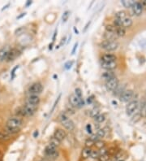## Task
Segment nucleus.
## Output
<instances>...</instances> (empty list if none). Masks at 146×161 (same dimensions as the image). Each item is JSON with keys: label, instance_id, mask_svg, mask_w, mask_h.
Masks as SVG:
<instances>
[{"label": "nucleus", "instance_id": "obj_42", "mask_svg": "<svg viewBox=\"0 0 146 161\" xmlns=\"http://www.w3.org/2000/svg\"><path fill=\"white\" fill-rule=\"evenodd\" d=\"M19 67H20L19 65H16V67H15L14 68H13V69H12V72H11V77H12V79H13L14 77H15V76H16V71L17 70L18 68H19Z\"/></svg>", "mask_w": 146, "mask_h": 161}, {"label": "nucleus", "instance_id": "obj_48", "mask_svg": "<svg viewBox=\"0 0 146 161\" xmlns=\"http://www.w3.org/2000/svg\"><path fill=\"white\" fill-rule=\"evenodd\" d=\"M56 34H57V30H55V33H54V36H53V43H54V42L55 41Z\"/></svg>", "mask_w": 146, "mask_h": 161}, {"label": "nucleus", "instance_id": "obj_41", "mask_svg": "<svg viewBox=\"0 0 146 161\" xmlns=\"http://www.w3.org/2000/svg\"><path fill=\"white\" fill-rule=\"evenodd\" d=\"M94 101V96L93 95H90V96H89L86 99V102H87L88 104H92L93 102Z\"/></svg>", "mask_w": 146, "mask_h": 161}, {"label": "nucleus", "instance_id": "obj_30", "mask_svg": "<svg viewBox=\"0 0 146 161\" xmlns=\"http://www.w3.org/2000/svg\"><path fill=\"white\" fill-rule=\"evenodd\" d=\"M96 135L98 136L99 138V139H101V138H102L105 137V135H106V132H105V130H102V129H99L97 131V133H96Z\"/></svg>", "mask_w": 146, "mask_h": 161}, {"label": "nucleus", "instance_id": "obj_25", "mask_svg": "<svg viewBox=\"0 0 146 161\" xmlns=\"http://www.w3.org/2000/svg\"><path fill=\"white\" fill-rule=\"evenodd\" d=\"M126 33V30L123 27H119L116 28V30H115V34L118 36V38L119 37H123Z\"/></svg>", "mask_w": 146, "mask_h": 161}, {"label": "nucleus", "instance_id": "obj_13", "mask_svg": "<svg viewBox=\"0 0 146 161\" xmlns=\"http://www.w3.org/2000/svg\"><path fill=\"white\" fill-rule=\"evenodd\" d=\"M67 136V134L65 131H63V130H61V129H58V130H55V134H54V138H56L58 141H59L60 142L62 141H63L65 138Z\"/></svg>", "mask_w": 146, "mask_h": 161}, {"label": "nucleus", "instance_id": "obj_24", "mask_svg": "<svg viewBox=\"0 0 146 161\" xmlns=\"http://www.w3.org/2000/svg\"><path fill=\"white\" fill-rule=\"evenodd\" d=\"M124 91H125V86H122L118 85V86H117V88H116L113 92H114V94H115V95H118V96H120Z\"/></svg>", "mask_w": 146, "mask_h": 161}, {"label": "nucleus", "instance_id": "obj_49", "mask_svg": "<svg viewBox=\"0 0 146 161\" xmlns=\"http://www.w3.org/2000/svg\"><path fill=\"white\" fill-rule=\"evenodd\" d=\"M25 15H26V13H25V12H24V13H22V14H21L20 16H17V19H20L21 17H23V16H25Z\"/></svg>", "mask_w": 146, "mask_h": 161}, {"label": "nucleus", "instance_id": "obj_28", "mask_svg": "<svg viewBox=\"0 0 146 161\" xmlns=\"http://www.w3.org/2000/svg\"><path fill=\"white\" fill-rule=\"evenodd\" d=\"M69 16H70V12L66 11V12H63V14L62 15V21H63V23L67 22L68 18H69Z\"/></svg>", "mask_w": 146, "mask_h": 161}, {"label": "nucleus", "instance_id": "obj_3", "mask_svg": "<svg viewBox=\"0 0 146 161\" xmlns=\"http://www.w3.org/2000/svg\"><path fill=\"white\" fill-rule=\"evenodd\" d=\"M37 109V106L27 103L19 110V114L21 116H33Z\"/></svg>", "mask_w": 146, "mask_h": 161}, {"label": "nucleus", "instance_id": "obj_19", "mask_svg": "<svg viewBox=\"0 0 146 161\" xmlns=\"http://www.w3.org/2000/svg\"><path fill=\"white\" fill-rule=\"evenodd\" d=\"M10 50H11V49L8 47H3V49H1V50H0V61L7 60L8 53H9Z\"/></svg>", "mask_w": 146, "mask_h": 161}, {"label": "nucleus", "instance_id": "obj_7", "mask_svg": "<svg viewBox=\"0 0 146 161\" xmlns=\"http://www.w3.org/2000/svg\"><path fill=\"white\" fill-rule=\"evenodd\" d=\"M139 105H140V103L137 100H132V101L128 102V104L126 107L127 114L128 116H131V115L136 113V112L138 110Z\"/></svg>", "mask_w": 146, "mask_h": 161}, {"label": "nucleus", "instance_id": "obj_5", "mask_svg": "<svg viewBox=\"0 0 146 161\" xmlns=\"http://www.w3.org/2000/svg\"><path fill=\"white\" fill-rule=\"evenodd\" d=\"M100 47L105 51H114L117 50L118 47V43L115 41V42H110V41H103L102 43L100 44Z\"/></svg>", "mask_w": 146, "mask_h": 161}, {"label": "nucleus", "instance_id": "obj_1", "mask_svg": "<svg viewBox=\"0 0 146 161\" xmlns=\"http://www.w3.org/2000/svg\"><path fill=\"white\" fill-rule=\"evenodd\" d=\"M22 125L23 121L20 117H12L8 120L6 124V129L8 133L14 134L20 131Z\"/></svg>", "mask_w": 146, "mask_h": 161}, {"label": "nucleus", "instance_id": "obj_45", "mask_svg": "<svg viewBox=\"0 0 146 161\" xmlns=\"http://www.w3.org/2000/svg\"><path fill=\"white\" fill-rule=\"evenodd\" d=\"M77 47H78V43H75L74 47H73V49H72V51H71V55H74V54H75V51H76V49H77Z\"/></svg>", "mask_w": 146, "mask_h": 161}, {"label": "nucleus", "instance_id": "obj_2", "mask_svg": "<svg viewBox=\"0 0 146 161\" xmlns=\"http://www.w3.org/2000/svg\"><path fill=\"white\" fill-rule=\"evenodd\" d=\"M59 121L61 125L68 131H72L75 129V124L65 113H62L59 116Z\"/></svg>", "mask_w": 146, "mask_h": 161}, {"label": "nucleus", "instance_id": "obj_51", "mask_svg": "<svg viewBox=\"0 0 146 161\" xmlns=\"http://www.w3.org/2000/svg\"><path fill=\"white\" fill-rule=\"evenodd\" d=\"M30 4H32V1H28V2H27V3H26V7H28V5H30Z\"/></svg>", "mask_w": 146, "mask_h": 161}, {"label": "nucleus", "instance_id": "obj_11", "mask_svg": "<svg viewBox=\"0 0 146 161\" xmlns=\"http://www.w3.org/2000/svg\"><path fill=\"white\" fill-rule=\"evenodd\" d=\"M131 12L133 13V15L136 16H140L142 14L143 12V6L140 2H135V3L133 4V6L131 7Z\"/></svg>", "mask_w": 146, "mask_h": 161}, {"label": "nucleus", "instance_id": "obj_32", "mask_svg": "<svg viewBox=\"0 0 146 161\" xmlns=\"http://www.w3.org/2000/svg\"><path fill=\"white\" fill-rule=\"evenodd\" d=\"M99 156H100V154H99V151H96V150H94V151H93L92 150V152H91V155L90 157L92 158V159H94V160H98L99 158Z\"/></svg>", "mask_w": 146, "mask_h": 161}, {"label": "nucleus", "instance_id": "obj_12", "mask_svg": "<svg viewBox=\"0 0 146 161\" xmlns=\"http://www.w3.org/2000/svg\"><path fill=\"white\" fill-rule=\"evenodd\" d=\"M101 66L107 71H113L117 67L116 62H103L101 61Z\"/></svg>", "mask_w": 146, "mask_h": 161}, {"label": "nucleus", "instance_id": "obj_22", "mask_svg": "<svg viewBox=\"0 0 146 161\" xmlns=\"http://www.w3.org/2000/svg\"><path fill=\"white\" fill-rule=\"evenodd\" d=\"M91 152H92V149L91 148H88V147H85L82 150V152H81V156L83 159H88V158L90 157Z\"/></svg>", "mask_w": 146, "mask_h": 161}, {"label": "nucleus", "instance_id": "obj_29", "mask_svg": "<svg viewBox=\"0 0 146 161\" xmlns=\"http://www.w3.org/2000/svg\"><path fill=\"white\" fill-rule=\"evenodd\" d=\"M98 160V161H108L110 160V155H109V152L105 154V155H100Z\"/></svg>", "mask_w": 146, "mask_h": 161}, {"label": "nucleus", "instance_id": "obj_35", "mask_svg": "<svg viewBox=\"0 0 146 161\" xmlns=\"http://www.w3.org/2000/svg\"><path fill=\"white\" fill-rule=\"evenodd\" d=\"M99 149H102L103 147H105V142L102 141H101V140H98V141H95V144H94Z\"/></svg>", "mask_w": 146, "mask_h": 161}, {"label": "nucleus", "instance_id": "obj_10", "mask_svg": "<svg viewBox=\"0 0 146 161\" xmlns=\"http://www.w3.org/2000/svg\"><path fill=\"white\" fill-rule=\"evenodd\" d=\"M118 85H119V82H118V80L117 79V77L111 79V80L106 82V88L108 91H112L113 92L117 88Z\"/></svg>", "mask_w": 146, "mask_h": 161}, {"label": "nucleus", "instance_id": "obj_36", "mask_svg": "<svg viewBox=\"0 0 146 161\" xmlns=\"http://www.w3.org/2000/svg\"><path fill=\"white\" fill-rule=\"evenodd\" d=\"M73 63H74V62H73L72 60H71V61H70V60L67 61V62H66V63H64V68H65L66 70H69V69L72 67Z\"/></svg>", "mask_w": 146, "mask_h": 161}, {"label": "nucleus", "instance_id": "obj_15", "mask_svg": "<svg viewBox=\"0 0 146 161\" xmlns=\"http://www.w3.org/2000/svg\"><path fill=\"white\" fill-rule=\"evenodd\" d=\"M117 57L113 54H105L102 56L101 61L103 62H116Z\"/></svg>", "mask_w": 146, "mask_h": 161}, {"label": "nucleus", "instance_id": "obj_20", "mask_svg": "<svg viewBox=\"0 0 146 161\" xmlns=\"http://www.w3.org/2000/svg\"><path fill=\"white\" fill-rule=\"evenodd\" d=\"M140 107V111L139 113L140 114L141 117H146V101L144 100L140 102V104L139 105Z\"/></svg>", "mask_w": 146, "mask_h": 161}, {"label": "nucleus", "instance_id": "obj_17", "mask_svg": "<svg viewBox=\"0 0 146 161\" xmlns=\"http://www.w3.org/2000/svg\"><path fill=\"white\" fill-rule=\"evenodd\" d=\"M19 55V51H17L16 49H11L9 53H8V58H7V61L8 62H11V61H13L15 60L16 57Z\"/></svg>", "mask_w": 146, "mask_h": 161}, {"label": "nucleus", "instance_id": "obj_34", "mask_svg": "<svg viewBox=\"0 0 146 161\" xmlns=\"http://www.w3.org/2000/svg\"><path fill=\"white\" fill-rule=\"evenodd\" d=\"M8 139H10V136L0 131V141H7Z\"/></svg>", "mask_w": 146, "mask_h": 161}, {"label": "nucleus", "instance_id": "obj_14", "mask_svg": "<svg viewBox=\"0 0 146 161\" xmlns=\"http://www.w3.org/2000/svg\"><path fill=\"white\" fill-rule=\"evenodd\" d=\"M40 102V98L38 95L35 94H30V96L27 98V103L32 104V105H36L37 106Z\"/></svg>", "mask_w": 146, "mask_h": 161}, {"label": "nucleus", "instance_id": "obj_6", "mask_svg": "<svg viewBox=\"0 0 146 161\" xmlns=\"http://www.w3.org/2000/svg\"><path fill=\"white\" fill-rule=\"evenodd\" d=\"M69 102L73 107H81L85 103L83 98H77L75 94H71L69 96Z\"/></svg>", "mask_w": 146, "mask_h": 161}, {"label": "nucleus", "instance_id": "obj_52", "mask_svg": "<svg viewBox=\"0 0 146 161\" xmlns=\"http://www.w3.org/2000/svg\"><path fill=\"white\" fill-rule=\"evenodd\" d=\"M52 46H53V43H52L51 44H50V46H49V49H50V50H51L52 49Z\"/></svg>", "mask_w": 146, "mask_h": 161}, {"label": "nucleus", "instance_id": "obj_26", "mask_svg": "<svg viewBox=\"0 0 146 161\" xmlns=\"http://www.w3.org/2000/svg\"><path fill=\"white\" fill-rule=\"evenodd\" d=\"M121 3L126 8H131L133 4L135 3V1H133V0H123V1H121Z\"/></svg>", "mask_w": 146, "mask_h": 161}, {"label": "nucleus", "instance_id": "obj_9", "mask_svg": "<svg viewBox=\"0 0 146 161\" xmlns=\"http://www.w3.org/2000/svg\"><path fill=\"white\" fill-rule=\"evenodd\" d=\"M134 97V91L131 90H127L122 92V94L119 96L120 100L122 102H131V100Z\"/></svg>", "mask_w": 146, "mask_h": 161}, {"label": "nucleus", "instance_id": "obj_37", "mask_svg": "<svg viewBox=\"0 0 146 161\" xmlns=\"http://www.w3.org/2000/svg\"><path fill=\"white\" fill-rule=\"evenodd\" d=\"M25 31V28L24 27H20L18 29H16V32H15V33H16V35H21V34H23Z\"/></svg>", "mask_w": 146, "mask_h": 161}, {"label": "nucleus", "instance_id": "obj_50", "mask_svg": "<svg viewBox=\"0 0 146 161\" xmlns=\"http://www.w3.org/2000/svg\"><path fill=\"white\" fill-rule=\"evenodd\" d=\"M73 29H74V32H75L76 34H79V31L77 30V29L75 27H73Z\"/></svg>", "mask_w": 146, "mask_h": 161}, {"label": "nucleus", "instance_id": "obj_21", "mask_svg": "<svg viewBox=\"0 0 146 161\" xmlns=\"http://www.w3.org/2000/svg\"><path fill=\"white\" fill-rule=\"evenodd\" d=\"M121 21H122V27L124 28V29L129 28L132 25V20H131V19L130 17H128V16H127L125 19H123V20H121Z\"/></svg>", "mask_w": 146, "mask_h": 161}, {"label": "nucleus", "instance_id": "obj_27", "mask_svg": "<svg viewBox=\"0 0 146 161\" xmlns=\"http://www.w3.org/2000/svg\"><path fill=\"white\" fill-rule=\"evenodd\" d=\"M93 119H94V121L97 122V123H102V122L105 121V120H106V116L102 114H98V115H97L96 116H94Z\"/></svg>", "mask_w": 146, "mask_h": 161}, {"label": "nucleus", "instance_id": "obj_40", "mask_svg": "<svg viewBox=\"0 0 146 161\" xmlns=\"http://www.w3.org/2000/svg\"><path fill=\"white\" fill-rule=\"evenodd\" d=\"M98 114H100V113H99V109H98V108H94V109H93V110L91 111L90 115L91 116H93V117H94V116H96Z\"/></svg>", "mask_w": 146, "mask_h": 161}, {"label": "nucleus", "instance_id": "obj_18", "mask_svg": "<svg viewBox=\"0 0 146 161\" xmlns=\"http://www.w3.org/2000/svg\"><path fill=\"white\" fill-rule=\"evenodd\" d=\"M104 38L106 41H110V42H115L118 38V36L115 34V33H110V32H106L104 33Z\"/></svg>", "mask_w": 146, "mask_h": 161}, {"label": "nucleus", "instance_id": "obj_47", "mask_svg": "<svg viewBox=\"0 0 146 161\" xmlns=\"http://www.w3.org/2000/svg\"><path fill=\"white\" fill-rule=\"evenodd\" d=\"M90 24H91V21H89L87 23V24L85 25V28H84V31H86V29H87L88 28H89V26L90 25Z\"/></svg>", "mask_w": 146, "mask_h": 161}, {"label": "nucleus", "instance_id": "obj_39", "mask_svg": "<svg viewBox=\"0 0 146 161\" xmlns=\"http://www.w3.org/2000/svg\"><path fill=\"white\" fill-rule=\"evenodd\" d=\"M51 144H52V145H54V146H55L56 147H58L59 146V144H60V141H58L56 138H55L54 137L51 138V142H50Z\"/></svg>", "mask_w": 146, "mask_h": 161}, {"label": "nucleus", "instance_id": "obj_44", "mask_svg": "<svg viewBox=\"0 0 146 161\" xmlns=\"http://www.w3.org/2000/svg\"><path fill=\"white\" fill-rule=\"evenodd\" d=\"M60 97H61V94H59V97H58V98H57V100H56L55 102V104H54V106H53V107H52L51 112H53V111L55 110V108L56 105L58 104V102H59V100H60Z\"/></svg>", "mask_w": 146, "mask_h": 161}, {"label": "nucleus", "instance_id": "obj_4", "mask_svg": "<svg viewBox=\"0 0 146 161\" xmlns=\"http://www.w3.org/2000/svg\"><path fill=\"white\" fill-rule=\"evenodd\" d=\"M45 154L50 159H56V158L58 157V155H59V152L57 151V147H56L55 146L51 144V143H49V145L46 146V147L45 149Z\"/></svg>", "mask_w": 146, "mask_h": 161}, {"label": "nucleus", "instance_id": "obj_31", "mask_svg": "<svg viewBox=\"0 0 146 161\" xmlns=\"http://www.w3.org/2000/svg\"><path fill=\"white\" fill-rule=\"evenodd\" d=\"M116 30V27L115 25H111V24H108L106 26V32H110V33H115Z\"/></svg>", "mask_w": 146, "mask_h": 161}, {"label": "nucleus", "instance_id": "obj_33", "mask_svg": "<svg viewBox=\"0 0 146 161\" xmlns=\"http://www.w3.org/2000/svg\"><path fill=\"white\" fill-rule=\"evenodd\" d=\"M84 144H85V147H88V148H91L95 144V141H93L92 139H90V138H89V139H87L86 141H85V142H84Z\"/></svg>", "mask_w": 146, "mask_h": 161}, {"label": "nucleus", "instance_id": "obj_43", "mask_svg": "<svg viewBox=\"0 0 146 161\" xmlns=\"http://www.w3.org/2000/svg\"><path fill=\"white\" fill-rule=\"evenodd\" d=\"M86 130H87L88 134H92L93 130H92V126H91L90 124H88L87 125H86Z\"/></svg>", "mask_w": 146, "mask_h": 161}, {"label": "nucleus", "instance_id": "obj_23", "mask_svg": "<svg viewBox=\"0 0 146 161\" xmlns=\"http://www.w3.org/2000/svg\"><path fill=\"white\" fill-rule=\"evenodd\" d=\"M127 16V14L124 11H119V12L115 13V19H117V20H122L123 19H125Z\"/></svg>", "mask_w": 146, "mask_h": 161}, {"label": "nucleus", "instance_id": "obj_46", "mask_svg": "<svg viewBox=\"0 0 146 161\" xmlns=\"http://www.w3.org/2000/svg\"><path fill=\"white\" fill-rule=\"evenodd\" d=\"M38 135H39V132H38L37 130H36L35 132L33 133V137H34V138H37Z\"/></svg>", "mask_w": 146, "mask_h": 161}, {"label": "nucleus", "instance_id": "obj_38", "mask_svg": "<svg viewBox=\"0 0 146 161\" xmlns=\"http://www.w3.org/2000/svg\"><path fill=\"white\" fill-rule=\"evenodd\" d=\"M77 98H82V91L80 88L75 89V94H74Z\"/></svg>", "mask_w": 146, "mask_h": 161}, {"label": "nucleus", "instance_id": "obj_8", "mask_svg": "<svg viewBox=\"0 0 146 161\" xmlns=\"http://www.w3.org/2000/svg\"><path fill=\"white\" fill-rule=\"evenodd\" d=\"M43 91V86L39 82L33 83L28 88V93L30 94H35L37 95L40 93H42V91Z\"/></svg>", "mask_w": 146, "mask_h": 161}, {"label": "nucleus", "instance_id": "obj_16", "mask_svg": "<svg viewBox=\"0 0 146 161\" xmlns=\"http://www.w3.org/2000/svg\"><path fill=\"white\" fill-rule=\"evenodd\" d=\"M101 77H102V79L105 80L106 82L111 80V79H113L115 78V77H115V73L113 71H106V72H103Z\"/></svg>", "mask_w": 146, "mask_h": 161}]
</instances>
